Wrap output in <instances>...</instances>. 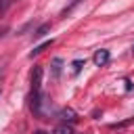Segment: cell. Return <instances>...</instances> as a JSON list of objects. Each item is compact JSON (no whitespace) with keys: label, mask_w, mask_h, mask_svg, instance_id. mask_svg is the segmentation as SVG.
<instances>
[{"label":"cell","mask_w":134,"mask_h":134,"mask_svg":"<svg viewBox=\"0 0 134 134\" xmlns=\"http://www.w3.org/2000/svg\"><path fill=\"white\" fill-rule=\"evenodd\" d=\"M42 67L36 65L31 71V92H42Z\"/></svg>","instance_id":"cell-1"},{"label":"cell","mask_w":134,"mask_h":134,"mask_svg":"<svg viewBox=\"0 0 134 134\" xmlns=\"http://www.w3.org/2000/svg\"><path fill=\"white\" fill-rule=\"evenodd\" d=\"M109 59H111V54H109V50H105V48H100V50H96V52H94V57H92V61H94V65H98V67H103V65H107V63H109Z\"/></svg>","instance_id":"cell-2"},{"label":"cell","mask_w":134,"mask_h":134,"mask_svg":"<svg viewBox=\"0 0 134 134\" xmlns=\"http://www.w3.org/2000/svg\"><path fill=\"white\" fill-rule=\"evenodd\" d=\"M59 119H63L65 124H67V121H69V124H73V121L77 119V113H75L73 109L65 107V109H61V111H59Z\"/></svg>","instance_id":"cell-3"},{"label":"cell","mask_w":134,"mask_h":134,"mask_svg":"<svg viewBox=\"0 0 134 134\" xmlns=\"http://www.w3.org/2000/svg\"><path fill=\"white\" fill-rule=\"evenodd\" d=\"M52 44H54V40H52V38H50V40H46V42H42L40 46H36V48H34L31 52H29V59H34V57H38L40 52H44V50H46V48H50Z\"/></svg>","instance_id":"cell-4"},{"label":"cell","mask_w":134,"mask_h":134,"mask_svg":"<svg viewBox=\"0 0 134 134\" xmlns=\"http://www.w3.org/2000/svg\"><path fill=\"white\" fill-rule=\"evenodd\" d=\"M61 65H63V59H61V57L52 59V75H54V77L61 75Z\"/></svg>","instance_id":"cell-5"},{"label":"cell","mask_w":134,"mask_h":134,"mask_svg":"<svg viewBox=\"0 0 134 134\" xmlns=\"http://www.w3.org/2000/svg\"><path fill=\"white\" fill-rule=\"evenodd\" d=\"M52 134H75V132H73V128H71V126L61 124V126H57V128H54V132H52Z\"/></svg>","instance_id":"cell-6"},{"label":"cell","mask_w":134,"mask_h":134,"mask_svg":"<svg viewBox=\"0 0 134 134\" xmlns=\"http://www.w3.org/2000/svg\"><path fill=\"white\" fill-rule=\"evenodd\" d=\"M46 31H50V23H44V25H40V27L34 31V38H42Z\"/></svg>","instance_id":"cell-7"},{"label":"cell","mask_w":134,"mask_h":134,"mask_svg":"<svg viewBox=\"0 0 134 134\" xmlns=\"http://www.w3.org/2000/svg\"><path fill=\"white\" fill-rule=\"evenodd\" d=\"M84 65H86V61H84V59H75V61L71 63V67H73V73H80Z\"/></svg>","instance_id":"cell-8"},{"label":"cell","mask_w":134,"mask_h":134,"mask_svg":"<svg viewBox=\"0 0 134 134\" xmlns=\"http://www.w3.org/2000/svg\"><path fill=\"white\" fill-rule=\"evenodd\" d=\"M34 134H48V132H44V130H36Z\"/></svg>","instance_id":"cell-9"},{"label":"cell","mask_w":134,"mask_h":134,"mask_svg":"<svg viewBox=\"0 0 134 134\" xmlns=\"http://www.w3.org/2000/svg\"><path fill=\"white\" fill-rule=\"evenodd\" d=\"M4 31H6V29H0V38H2V36H4Z\"/></svg>","instance_id":"cell-10"},{"label":"cell","mask_w":134,"mask_h":134,"mask_svg":"<svg viewBox=\"0 0 134 134\" xmlns=\"http://www.w3.org/2000/svg\"><path fill=\"white\" fill-rule=\"evenodd\" d=\"M132 52H134V44H132Z\"/></svg>","instance_id":"cell-11"}]
</instances>
